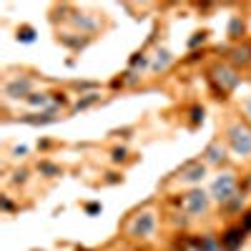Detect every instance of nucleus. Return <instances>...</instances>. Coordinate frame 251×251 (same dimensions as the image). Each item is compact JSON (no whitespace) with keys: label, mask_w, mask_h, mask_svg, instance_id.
<instances>
[{"label":"nucleus","mask_w":251,"mask_h":251,"mask_svg":"<svg viewBox=\"0 0 251 251\" xmlns=\"http://www.w3.org/2000/svg\"><path fill=\"white\" fill-rule=\"evenodd\" d=\"M241 33H244V20L241 18H234L231 20V28H228V35L236 40V38H241Z\"/></svg>","instance_id":"13"},{"label":"nucleus","mask_w":251,"mask_h":251,"mask_svg":"<svg viewBox=\"0 0 251 251\" xmlns=\"http://www.w3.org/2000/svg\"><path fill=\"white\" fill-rule=\"evenodd\" d=\"M211 196L221 206H226L228 201H234L239 196V178H236V174H221L214 181V186H211Z\"/></svg>","instance_id":"3"},{"label":"nucleus","mask_w":251,"mask_h":251,"mask_svg":"<svg viewBox=\"0 0 251 251\" xmlns=\"http://www.w3.org/2000/svg\"><path fill=\"white\" fill-rule=\"evenodd\" d=\"M156 228H158V216L153 208H141V211H136L128 224H126V239H133V241H146V239H151L156 234Z\"/></svg>","instance_id":"1"},{"label":"nucleus","mask_w":251,"mask_h":251,"mask_svg":"<svg viewBox=\"0 0 251 251\" xmlns=\"http://www.w3.org/2000/svg\"><path fill=\"white\" fill-rule=\"evenodd\" d=\"M244 236H246V231H244V226L239 224V226L226 228V231L221 234V244H224L226 251H236V249L244 244Z\"/></svg>","instance_id":"7"},{"label":"nucleus","mask_w":251,"mask_h":251,"mask_svg":"<svg viewBox=\"0 0 251 251\" xmlns=\"http://www.w3.org/2000/svg\"><path fill=\"white\" fill-rule=\"evenodd\" d=\"M123 158H126V151H123V149L113 151V161H123Z\"/></svg>","instance_id":"17"},{"label":"nucleus","mask_w":251,"mask_h":251,"mask_svg":"<svg viewBox=\"0 0 251 251\" xmlns=\"http://www.w3.org/2000/svg\"><path fill=\"white\" fill-rule=\"evenodd\" d=\"M28 91H30V80L28 78H23V80L13 78V80L5 83V96H10V98H25Z\"/></svg>","instance_id":"8"},{"label":"nucleus","mask_w":251,"mask_h":251,"mask_svg":"<svg viewBox=\"0 0 251 251\" xmlns=\"http://www.w3.org/2000/svg\"><path fill=\"white\" fill-rule=\"evenodd\" d=\"M38 171L46 174V176H60V174H63L58 166H53V163H48V161H40V163H38Z\"/></svg>","instance_id":"12"},{"label":"nucleus","mask_w":251,"mask_h":251,"mask_svg":"<svg viewBox=\"0 0 251 251\" xmlns=\"http://www.w3.org/2000/svg\"><path fill=\"white\" fill-rule=\"evenodd\" d=\"M231 60L234 63H241V66H249L251 63V43L249 46H239V48H234V53H231Z\"/></svg>","instance_id":"11"},{"label":"nucleus","mask_w":251,"mask_h":251,"mask_svg":"<svg viewBox=\"0 0 251 251\" xmlns=\"http://www.w3.org/2000/svg\"><path fill=\"white\" fill-rule=\"evenodd\" d=\"M241 226H244V231H246V234L251 231V211H246V214L241 216Z\"/></svg>","instance_id":"14"},{"label":"nucleus","mask_w":251,"mask_h":251,"mask_svg":"<svg viewBox=\"0 0 251 251\" xmlns=\"http://www.w3.org/2000/svg\"><path fill=\"white\" fill-rule=\"evenodd\" d=\"M86 211H88V214H96V211H100V206H98V203H88Z\"/></svg>","instance_id":"18"},{"label":"nucleus","mask_w":251,"mask_h":251,"mask_svg":"<svg viewBox=\"0 0 251 251\" xmlns=\"http://www.w3.org/2000/svg\"><path fill=\"white\" fill-rule=\"evenodd\" d=\"M3 208H5V211H13V203H10L8 196H3Z\"/></svg>","instance_id":"19"},{"label":"nucleus","mask_w":251,"mask_h":251,"mask_svg":"<svg viewBox=\"0 0 251 251\" xmlns=\"http://www.w3.org/2000/svg\"><path fill=\"white\" fill-rule=\"evenodd\" d=\"M18 40H25V43H30V40H33V28H23V35H18Z\"/></svg>","instance_id":"15"},{"label":"nucleus","mask_w":251,"mask_h":251,"mask_svg":"<svg viewBox=\"0 0 251 251\" xmlns=\"http://www.w3.org/2000/svg\"><path fill=\"white\" fill-rule=\"evenodd\" d=\"M246 116L251 118V100H249V106H246Z\"/></svg>","instance_id":"20"},{"label":"nucleus","mask_w":251,"mask_h":251,"mask_svg":"<svg viewBox=\"0 0 251 251\" xmlns=\"http://www.w3.org/2000/svg\"><path fill=\"white\" fill-rule=\"evenodd\" d=\"M203 121V108H194V123Z\"/></svg>","instance_id":"16"},{"label":"nucleus","mask_w":251,"mask_h":251,"mask_svg":"<svg viewBox=\"0 0 251 251\" xmlns=\"http://www.w3.org/2000/svg\"><path fill=\"white\" fill-rule=\"evenodd\" d=\"M203 176H206V163H201V161H188L178 171V178L186 183H199Z\"/></svg>","instance_id":"6"},{"label":"nucleus","mask_w":251,"mask_h":251,"mask_svg":"<svg viewBox=\"0 0 251 251\" xmlns=\"http://www.w3.org/2000/svg\"><path fill=\"white\" fill-rule=\"evenodd\" d=\"M196 251H226V249L221 244V236H216V234H201Z\"/></svg>","instance_id":"9"},{"label":"nucleus","mask_w":251,"mask_h":251,"mask_svg":"<svg viewBox=\"0 0 251 251\" xmlns=\"http://www.w3.org/2000/svg\"><path fill=\"white\" fill-rule=\"evenodd\" d=\"M178 206H181V211H183L188 219H196V216L208 214L211 199H208V194H203L201 188H191L188 194H183V199L178 201Z\"/></svg>","instance_id":"2"},{"label":"nucleus","mask_w":251,"mask_h":251,"mask_svg":"<svg viewBox=\"0 0 251 251\" xmlns=\"http://www.w3.org/2000/svg\"><path fill=\"white\" fill-rule=\"evenodd\" d=\"M226 138H228V143H231V149L236 153H241V156L251 153V131L246 128V126H241V123L228 126Z\"/></svg>","instance_id":"5"},{"label":"nucleus","mask_w":251,"mask_h":251,"mask_svg":"<svg viewBox=\"0 0 251 251\" xmlns=\"http://www.w3.org/2000/svg\"><path fill=\"white\" fill-rule=\"evenodd\" d=\"M203 156H206V163H221L226 158V151H224L221 141H211V143H208V149L203 151Z\"/></svg>","instance_id":"10"},{"label":"nucleus","mask_w":251,"mask_h":251,"mask_svg":"<svg viewBox=\"0 0 251 251\" xmlns=\"http://www.w3.org/2000/svg\"><path fill=\"white\" fill-rule=\"evenodd\" d=\"M208 80L216 88V93H221V98H226V93H231L239 86V75L236 71H231L228 66H214L211 73H208Z\"/></svg>","instance_id":"4"}]
</instances>
